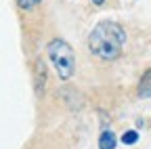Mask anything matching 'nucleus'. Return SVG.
<instances>
[{
	"label": "nucleus",
	"mask_w": 151,
	"mask_h": 149,
	"mask_svg": "<svg viewBox=\"0 0 151 149\" xmlns=\"http://www.w3.org/2000/svg\"><path fill=\"white\" fill-rule=\"evenodd\" d=\"M126 30L122 23L103 19L88 34V50L99 61H116L126 44Z\"/></svg>",
	"instance_id": "1"
},
{
	"label": "nucleus",
	"mask_w": 151,
	"mask_h": 149,
	"mask_svg": "<svg viewBox=\"0 0 151 149\" xmlns=\"http://www.w3.org/2000/svg\"><path fill=\"white\" fill-rule=\"evenodd\" d=\"M46 57L52 63L57 76L61 80H69L76 73V53L71 44L63 38H52L46 44Z\"/></svg>",
	"instance_id": "2"
},
{
	"label": "nucleus",
	"mask_w": 151,
	"mask_h": 149,
	"mask_svg": "<svg viewBox=\"0 0 151 149\" xmlns=\"http://www.w3.org/2000/svg\"><path fill=\"white\" fill-rule=\"evenodd\" d=\"M46 80H48V71H46L44 59H36V63H34V88H36V95L38 97L44 92Z\"/></svg>",
	"instance_id": "3"
},
{
	"label": "nucleus",
	"mask_w": 151,
	"mask_h": 149,
	"mask_svg": "<svg viewBox=\"0 0 151 149\" xmlns=\"http://www.w3.org/2000/svg\"><path fill=\"white\" fill-rule=\"evenodd\" d=\"M118 147V137L113 130H101L99 135V149H116Z\"/></svg>",
	"instance_id": "4"
},
{
	"label": "nucleus",
	"mask_w": 151,
	"mask_h": 149,
	"mask_svg": "<svg viewBox=\"0 0 151 149\" xmlns=\"http://www.w3.org/2000/svg\"><path fill=\"white\" fill-rule=\"evenodd\" d=\"M139 97L141 99H151V67L143 73V78L139 82Z\"/></svg>",
	"instance_id": "5"
},
{
	"label": "nucleus",
	"mask_w": 151,
	"mask_h": 149,
	"mask_svg": "<svg viewBox=\"0 0 151 149\" xmlns=\"http://www.w3.org/2000/svg\"><path fill=\"white\" fill-rule=\"evenodd\" d=\"M120 141H122L124 145H134V143L139 141V132H137V130H126Z\"/></svg>",
	"instance_id": "6"
},
{
	"label": "nucleus",
	"mask_w": 151,
	"mask_h": 149,
	"mask_svg": "<svg viewBox=\"0 0 151 149\" xmlns=\"http://www.w3.org/2000/svg\"><path fill=\"white\" fill-rule=\"evenodd\" d=\"M15 2H17V6L21 9V11H32L34 6L40 4L42 0H15Z\"/></svg>",
	"instance_id": "7"
},
{
	"label": "nucleus",
	"mask_w": 151,
	"mask_h": 149,
	"mask_svg": "<svg viewBox=\"0 0 151 149\" xmlns=\"http://www.w3.org/2000/svg\"><path fill=\"white\" fill-rule=\"evenodd\" d=\"M103 2H105V0H92V4H97V6H101Z\"/></svg>",
	"instance_id": "8"
}]
</instances>
